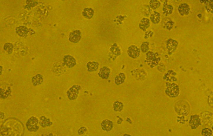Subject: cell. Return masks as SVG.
Here are the masks:
<instances>
[{
	"label": "cell",
	"mask_w": 213,
	"mask_h": 136,
	"mask_svg": "<svg viewBox=\"0 0 213 136\" xmlns=\"http://www.w3.org/2000/svg\"><path fill=\"white\" fill-rule=\"evenodd\" d=\"M176 113L179 115H188L190 113V105L187 101H179L176 104Z\"/></svg>",
	"instance_id": "obj_1"
},
{
	"label": "cell",
	"mask_w": 213,
	"mask_h": 136,
	"mask_svg": "<svg viewBox=\"0 0 213 136\" xmlns=\"http://www.w3.org/2000/svg\"><path fill=\"white\" fill-rule=\"evenodd\" d=\"M160 61V58L157 54L153 53L152 51L147 52L146 54V58H145V61L148 64V65L150 66L151 68H153L155 66H157L159 64Z\"/></svg>",
	"instance_id": "obj_2"
},
{
	"label": "cell",
	"mask_w": 213,
	"mask_h": 136,
	"mask_svg": "<svg viewBox=\"0 0 213 136\" xmlns=\"http://www.w3.org/2000/svg\"><path fill=\"white\" fill-rule=\"evenodd\" d=\"M165 93L168 96L171 98H176L179 94V87L176 83H167V89Z\"/></svg>",
	"instance_id": "obj_3"
},
{
	"label": "cell",
	"mask_w": 213,
	"mask_h": 136,
	"mask_svg": "<svg viewBox=\"0 0 213 136\" xmlns=\"http://www.w3.org/2000/svg\"><path fill=\"white\" fill-rule=\"evenodd\" d=\"M11 94V87L6 83H0V99H6Z\"/></svg>",
	"instance_id": "obj_4"
},
{
	"label": "cell",
	"mask_w": 213,
	"mask_h": 136,
	"mask_svg": "<svg viewBox=\"0 0 213 136\" xmlns=\"http://www.w3.org/2000/svg\"><path fill=\"white\" fill-rule=\"evenodd\" d=\"M38 119L36 117H32L31 118H29V120L27 121V124H26V127L28 129V131L30 132H36L39 129V125H38Z\"/></svg>",
	"instance_id": "obj_5"
},
{
	"label": "cell",
	"mask_w": 213,
	"mask_h": 136,
	"mask_svg": "<svg viewBox=\"0 0 213 136\" xmlns=\"http://www.w3.org/2000/svg\"><path fill=\"white\" fill-rule=\"evenodd\" d=\"M80 89H81V87L79 85H74L70 89H68L67 91V95H68V99L70 100H75L77 99Z\"/></svg>",
	"instance_id": "obj_6"
},
{
	"label": "cell",
	"mask_w": 213,
	"mask_h": 136,
	"mask_svg": "<svg viewBox=\"0 0 213 136\" xmlns=\"http://www.w3.org/2000/svg\"><path fill=\"white\" fill-rule=\"evenodd\" d=\"M81 38H82V33H81L80 30L73 31L72 32H70L69 36H68L69 41L72 42H80Z\"/></svg>",
	"instance_id": "obj_7"
},
{
	"label": "cell",
	"mask_w": 213,
	"mask_h": 136,
	"mask_svg": "<svg viewBox=\"0 0 213 136\" xmlns=\"http://www.w3.org/2000/svg\"><path fill=\"white\" fill-rule=\"evenodd\" d=\"M63 65L68 67V68H73L76 65V59L71 55H65L63 58Z\"/></svg>",
	"instance_id": "obj_8"
},
{
	"label": "cell",
	"mask_w": 213,
	"mask_h": 136,
	"mask_svg": "<svg viewBox=\"0 0 213 136\" xmlns=\"http://www.w3.org/2000/svg\"><path fill=\"white\" fill-rule=\"evenodd\" d=\"M190 126L192 129H196L201 125V120H200L199 116L193 115L190 117V121H189Z\"/></svg>",
	"instance_id": "obj_9"
},
{
	"label": "cell",
	"mask_w": 213,
	"mask_h": 136,
	"mask_svg": "<svg viewBox=\"0 0 213 136\" xmlns=\"http://www.w3.org/2000/svg\"><path fill=\"white\" fill-rule=\"evenodd\" d=\"M177 47H178V42L176 40L170 39L167 41V48H168L169 54H171L173 52L176 51Z\"/></svg>",
	"instance_id": "obj_10"
},
{
	"label": "cell",
	"mask_w": 213,
	"mask_h": 136,
	"mask_svg": "<svg viewBox=\"0 0 213 136\" xmlns=\"http://www.w3.org/2000/svg\"><path fill=\"white\" fill-rule=\"evenodd\" d=\"M127 53H128L129 56L132 58H137L139 56V54H140V50L135 45H132V46L129 47Z\"/></svg>",
	"instance_id": "obj_11"
},
{
	"label": "cell",
	"mask_w": 213,
	"mask_h": 136,
	"mask_svg": "<svg viewBox=\"0 0 213 136\" xmlns=\"http://www.w3.org/2000/svg\"><path fill=\"white\" fill-rule=\"evenodd\" d=\"M190 6L187 3H182L179 5L178 6V12L182 16H185V15H188L190 14Z\"/></svg>",
	"instance_id": "obj_12"
},
{
	"label": "cell",
	"mask_w": 213,
	"mask_h": 136,
	"mask_svg": "<svg viewBox=\"0 0 213 136\" xmlns=\"http://www.w3.org/2000/svg\"><path fill=\"white\" fill-rule=\"evenodd\" d=\"M110 72H111L110 68L105 66V67L101 68V69L99 71V76L101 79H103V80H107L108 78L109 77Z\"/></svg>",
	"instance_id": "obj_13"
},
{
	"label": "cell",
	"mask_w": 213,
	"mask_h": 136,
	"mask_svg": "<svg viewBox=\"0 0 213 136\" xmlns=\"http://www.w3.org/2000/svg\"><path fill=\"white\" fill-rule=\"evenodd\" d=\"M162 27H164L165 29L171 30L174 27V21L170 18H164L162 21Z\"/></svg>",
	"instance_id": "obj_14"
},
{
	"label": "cell",
	"mask_w": 213,
	"mask_h": 136,
	"mask_svg": "<svg viewBox=\"0 0 213 136\" xmlns=\"http://www.w3.org/2000/svg\"><path fill=\"white\" fill-rule=\"evenodd\" d=\"M101 128L104 131H106V132H110L111 130H112L113 128V123L111 121V120H105L101 122Z\"/></svg>",
	"instance_id": "obj_15"
},
{
	"label": "cell",
	"mask_w": 213,
	"mask_h": 136,
	"mask_svg": "<svg viewBox=\"0 0 213 136\" xmlns=\"http://www.w3.org/2000/svg\"><path fill=\"white\" fill-rule=\"evenodd\" d=\"M17 34L21 37H25L28 34V29L25 26H19L16 28Z\"/></svg>",
	"instance_id": "obj_16"
},
{
	"label": "cell",
	"mask_w": 213,
	"mask_h": 136,
	"mask_svg": "<svg viewBox=\"0 0 213 136\" xmlns=\"http://www.w3.org/2000/svg\"><path fill=\"white\" fill-rule=\"evenodd\" d=\"M94 10L92 8H85L82 12V15L87 19H91L94 16Z\"/></svg>",
	"instance_id": "obj_17"
},
{
	"label": "cell",
	"mask_w": 213,
	"mask_h": 136,
	"mask_svg": "<svg viewBox=\"0 0 213 136\" xmlns=\"http://www.w3.org/2000/svg\"><path fill=\"white\" fill-rule=\"evenodd\" d=\"M39 123H40V125H41L42 127H50V126L52 125V122L50 120V119L47 118L46 117H43V116L40 118Z\"/></svg>",
	"instance_id": "obj_18"
},
{
	"label": "cell",
	"mask_w": 213,
	"mask_h": 136,
	"mask_svg": "<svg viewBox=\"0 0 213 136\" xmlns=\"http://www.w3.org/2000/svg\"><path fill=\"white\" fill-rule=\"evenodd\" d=\"M176 73L173 70L168 71V73L164 76V79L166 80L167 81H176L177 79L176 78Z\"/></svg>",
	"instance_id": "obj_19"
},
{
	"label": "cell",
	"mask_w": 213,
	"mask_h": 136,
	"mask_svg": "<svg viewBox=\"0 0 213 136\" xmlns=\"http://www.w3.org/2000/svg\"><path fill=\"white\" fill-rule=\"evenodd\" d=\"M42 81H43V77L40 74L35 75V76L32 78V83L33 86H39L42 83Z\"/></svg>",
	"instance_id": "obj_20"
},
{
	"label": "cell",
	"mask_w": 213,
	"mask_h": 136,
	"mask_svg": "<svg viewBox=\"0 0 213 136\" xmlns=\"http://www.w3.org/2000/svg\"><path fill=\"white\" fill-rule=\"evenodd\" d=\"M150 25V21L147 18H142L139 23V28L142 31H145Z\"/></svg>",
	"instance_id": "obj_21"
},
{
	"label": "cell",
	"mask_w": 213,
	"mask_h": 136,
	"mask_svg": "<svg viewBox=\"0 0 213 136\" xmlns=\"http://www.w3.org/2000/svg\"><path fill=\"white\" fill-rule=\"evenodd\" d=\"M163 12L166 15H171L173 13V6L171 4H168V2H164V7H163Z\"/></svg>",
	"instance_id": "obj_22"
},
{
	"label": "cell",
	"mask_w": 213,
	"mask_h": 136,
	"mask_svg": "<svg viewBox=\"0 0 213 136\" xmlns=\"http://www.w3.org/2000/svg\"><path fill=\"white\" fill-rule=\"evenodd\" d=\"M99 67V64L96 61H91V62H88L87 64V70L89 72H94L96 71Z\"/></svg>",
	"instance_id": "obj_23"
},
{
	"label": "cell",
	"mask_w": 213,
	"mask_h": 136,
	"mask_svg": "<svg viewBox=\"0 0 213 136\" xmlns=\"http://www.w3.org/2000/svg\"><path fill=\"white\" fill-rule=\"evenodd\" d=\"M150 20L153 24H158L160 21V14L158 12H153L151 15H150Z\"/></svg>",
	"instance_id": "obj_24"
},
{
	"label": "cell",
	"mask_w": 213,
	"mask_h": 136,
	"mask_svg": "<svg viewBox=\"0 0 213 136\" xmlns=\"http://www.w3.org/2000/svg\"><path fill=\"white\" fill-rule=\"evenodd\" d=\"M125 79H126L125 74H124V73H119V74H118V75L116 76V78H115V83H116V84L120 85L124 82Z\"/></svg>",
	"instance_id": "obj_25"
},
{
	"label": "cell",
	"mask_w": 213,
	"mask_h": 136,
	"mask_svg": "<svg viewBox=\"0 0 213 136\" xmlns=\"http://www.w3.org/2000/svg\"><path fill=\"white\" fill-rule=\"evenodd\" d=\"M110 50L112 52V54H115L116 56H118L119 54H121V51H120V49L119 47L117 46V43H114L113 45H112V47L110 48Z\"/></svg>",
	"instance_id": "obj_26"
},
{
	"label": "cell",
	"mask_w": 213,
	"mask_h": 136,
	"mask_svg": "<svg viewBox=\"0 0 213 136\" xmlns=\"http://www.w3.org/2000/svg\"><path fill=\"white\" fill-rule=\"evenodd\" d=\"M124 108V105L120 101H115L113 103V109L116 112H120Z\"/></svg>",
	"instance_id": "obj_27"
},
{
	"label": "cell",
	"mask_w": 213,
	"mask_h": 136,
	"mask_svg": "<svg viewBox=\"0 0 213 136\" xmlns=\"http://www.w3.org/2000/svg\"><path fill=\"white\" fill-rule=\"evenodd\" d=\"M160 6V2L157 1V0H152L150 2V6L151 9H157V8H159Z\"/></svg>",
	"instance_id": "obj_28"
},
{
	"label": "cell",
	"mask_w": 213,
	"mask_h": 136,
	"mask_svg": "<svg viewBox=\"0 0 213 136\" xmlns=\"http://www.w3.org/2000/svg\"><path fill=\"white\" fill-rule=\"evenodd\" d=\"M4 50L6 51L9 54H12L13 53V50H14V46L12 43H9V42H7L4 45Z\"/></svg>",
	"instance_id": "obj_29"
},
{
	"label": "cell",
	"mask_w": 213,
	"mask_h": 136,
	"mask_svg": "<svg viewBox=\"0 0 213 136\" xmlns=\"http://www.w3.org/2000/svg\"><path fill=\"white\" fill-rule=\"evenodd\" d=\"M201 135L203 136H212V131L209 128H204L201 131Z\"/></svg>",
	"instance_id": "obj_30"
},
{
	"label": "cell",
	"mask_w": 213,
	"mask_h": 136,
	"mask_svg": "<svg viewBox=\"0 0 213 136\" xmlns=\"http://www.w3.org/2000/svg\"><path fill=\"white\" fill-rule=\"evenodd\" d=\"M149 50V42H144L141 46V50L143 53H146Z\"/></svg>",
	"instance_id": "obj_31"
},
{
	"label": "cell",
	"mask_w": 213,
	"mask_h": 136,
	"mask_svg": "<svg viewBox=\"0 0 213 136\" xmlns=\"http://www.w3.org/2000/svg\"><path fill=\"white\" fill-rule=\"evenodd\" d=\"M87 132V128L85 127H80V129H79V131H78V133H79V135H83L84 133H86Z\"/></svg>",
	"instance_id": "obj_32"
},
{
	"label": "cell",
	"mask_w": 213,
	"mask_h": 136,
	"mask_svg": "<svg viewBox=\"0 0 213 136\" xmlns=\"http://www.w3.org/2000/svg\"><path fill=\"white\" fill-rule=\"evenodd\" d=\"M153 35V32L152 31H148V32H145V36H144V37H145V39H148V38L151 37Z\"/></svg>",
	"instance_id": "obj_33"
},
{
	"label": "cell",
	"mask_w": 213,
	"mask_h": 136,
	"mask_svg": "<svg viewBox=\"0 0 213 136\" xmlns=\"http://www.w3.org/2000/svg\"><path fill=\"white\" fill-rule=\"evenodd\" d=\"M2 70H3V68H2V66L0 65V75H1V74H2Z\"/></svg>",
	"instance_id": "obj_34"
},
{
	"label": "cell",
	"mask_w": 213,
	"mask_h": 136,
	"mask_svg": "<svg viewBox=\"0 0 213 136\" xmlns=\"http://www.w3.org/2000/svg\"><path fill=\"white\" fill-rule=\"evenodd\" d=\"M46 136H55V135H53V134H48V135H47Z\"/></svg>",
	"instance_id": "obj_35"
},
{
	"label": "cell",
	"mask_w": 213,
	"mask_h": 136,
	"mask_svg": "<svg viewBox=\"0 0 213 136\" xmlns=\"http://www.w3.org/2000/svg\"><path fill=\"white\" fill-rule=\"evenodd\" d=\"M122 136H131V135H127V134H125V135H122Z\"/></svg>",
	"instance_id": "obj_36"
}]
</instances>
